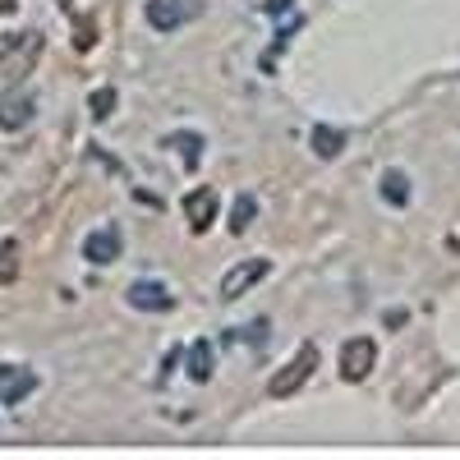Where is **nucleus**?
Returning a JSON list of instances; mask_svg holds the SVG:
<instances>
[{
    "mask_svg": "<svg viewBox=\"0 0 460 460\" xmlns=\"http://www.w3.org/2000/svg\"><path fill=\"white\" fill-rule=\"evenodd\" d=\"M314 368H318V345L314 341H304L299 345V350L272 373V382H267V396H272V401H286V396H295L299 387H304V382H309L314 377Z\"/></svg>",
    "mask_w": 460,
    "mask_h": 460,
    "instance_id": "f257e3e1",
    "label": "nucleus"
},
{
    "mask_svg": "<svg viewBox=\"0 0 460 460\" xmlns=\"http://www.w3.org/2000/svg\"><path fill=\"white\" fill-rule=\"evenodd\" d=\"M147 28L152 32H175L184 23L203 19V0H147Z\"/></svg>",
    "mask_w": 460,
    "mask_h": 460,
    "instance_id": "f03ea898",
    "label": "nucleus"
},
{
    "mask_svg": "<svg viewBox=\"0 0 460 460\" xmlns=\"http://www.w3.org/2000/svg\"><path fill=\"white\" fill-rule=\"evenodd\" d=\"M267 272H272V262H267V258H244V262H235V267H230V272L221 277V299L230 304V299H244Z\"/></svg>",
    "mask_w": 460,
    "mask_h": 460,
    "instance_id": "7ed1b4c3",
    "label": "nucleus"
},
{
    "mask_svg": "<svg viewBox=\"0 0 460 460\" xmlns=\"http://www.w3.org/2000/svg\"><path fill=\"white\" fill-rule=\"evenodd\" d=\"M377 364V345L368 336H355V341H345L341 345V377L345 382H364Z\"/></svg>",
    "mask_w": 460,
    "mask_h": 460,
    "instance_id": "20e7f679",
    "label": "nucleus"
},
{
    "mask_svg": "<svg viewBox=\"0 0 460 460\" xmlns=\"http://www.w3.org/2000/svg\"><path fill=\"white\" fill-rule=\"evenodd\" d=\"M120 253H125V235H120V226H97L93 235L84 240V258H88L93 267H111Z\"/></svg>",
    "mask_w": 460,
    "mask_h": 460,
    "instance_id": "39448f33",
    "label": "nucleus"
},
{
    "mask_svg": "<svg viewBox=\"0 0 460 460\" xmlns=\"http://www.w3.org/2000/svg\"><path fill=\"white\" fill-rule=\"evenodd\" d=\"M184 221H189L194 235H203V230L217 221V189H208V184L189 189V194H184Z\"/></svg>",
    "mask_w": 460,
    "mask_h": 460,
    "instance_id": "423d86ee",
    "label": "nucleus"
},
{
    "mask_svg": "<svg viewBox=\"0 0 460 460\" xmlns=\"http://www.w3.org/2000/svg\"><path fill=\"white\" fill-rule=\"evenodd\" d=\"M125 299H129V309H138V314H166V309H175V295L162 281H134Z\"/></svg>",
    "mask_w": 460,
    "mask_h": 460,
    "instance_id": "0eeeda50",
    "label": "nucleus"
},
{
    "mask_svg": "<svg viewBox=\"0 0 460 460\" xmlns=\"http://www.w3.org/2000/svg\"><path fill=\"white\" fill-rule=\"evenodd\" d=\"M32 115H37V106H32L28 93H5V97H0V129H5V134L28 129Z\"/></svg>",
    "mask_w": 460,
    "mask_h": 460,
    "instance_id": "6e6552de",
    "label": "nucleus"
},
{
    "mask_svg": "<svg viewBox=\"0 0 460 460\" xmlns=\"http://www.w3.org/2000/svg\"><path fill=\"white\" fill-rule=\"evenodd\" d=\"M28 392H37V377L19 364H0V405H19Z\"/></svg>",
    "mask_w": 460,
    "mask_h": 460,
    "instance_id": "1a4fd4ad",
    "label": "nucleus"
},
{
    "mask_svg": "<svg viewBox=\"0 0 460 460\" xmlns=\"http://www.w3.org/2000/svg\"><path fill=\"white\" fill-rule=\"evenodd\" d=\"M184 368H189V377L194 382H212V341H194L189 345V355H184Z\"/></svg>",
    "mask_w": 460,
    "mask_h": 460,
    "instance_id": "9d476101",
    "label": "nucleus"
},
{
    "mask_svg": "<svg viewBox=\"0 0 460 460\" xmlns=\"http://www.w3.org/2000/svg\"><path fill=\"white\" fill-rule=\"evenodd\" d=\"M377 194H382V203L405 208V203H410V180H405V171H382V180H377Z\"/></svg>",
    "mask_w": 460,
    "mask_h": 460,
    "instance_id": "9b49d317",
    "label": "nucleus"
},
{
    "mask_svg": "<svg viewBox=\"0 0 460 460\" xmlns=\"http://www.w3.org/2000/svg\"><path fill=\"white\" fill-rule=\"evenodd\" d=\"M166 147H175V152H180L184 171H199V162H203V134H171V138H166Z\"/></svg>",
    "mask_w": 460,
    "mask_h": 460,
    "instance_id": "f8f14e48",
    "label": "nucleus"
},
{
    "mask_svg": "<svg viewBox=\"0 0 460 460\" xmlns=\"http://www.w3.org/2000/svg\"><path fill=\"white\" fill-rule=\"evenodd\" d=\"M341 147H345V129H332V125H314V152L323 162L341 157Z\"/></svg>",
    "mask_w": 460,
    "mask_h": 460,
    "instance_id": "ddd939ff",
    "label": "nucleus"
},
{
    "mask_svg": "<svg viewBox=\"0 0 460 460\" xmlns=\"http://www.w3.org/2000/svg\"><path fill=\"white\" fill-rule=\"evenodd\" d=\"M253 217H258V199L253 194H240L235 208H230V235H244V230L253 226Z\"/></svg>",
    "mask_w": 460,
    "mask_h": 460,
    "instance_id": "4468645a",
    "label": "nucleus"
},
{
    "mask_svg": "<svg viewBox=\"0 0 460 460\" xmlns=\"http://www.w3.org/2000/svg\"><path fill=\"white\" fill-rule=\"evenodd\" d=\"M14 277H19V244L5 240L0 244V286H10Z\"/></svg>",
    "mask_w": 460,
    "mask_h": 460,
    "instance_id": "2eb2a0df",
    "label": "nucleus"
},
{
    "mask_svg": "<svg viewBox=\"0 0 460 460\" xmlns=\"http://www.w3.org/2000/svg\"><path fill=\"white\" fill-rule=\"evenodd\" d=\"M88 111H93V120H106V115L115 111V88H97L88 97Z\"/></svg>",
    "mask_w": 460,
    "mask_h": 460,
    "instance_id": "dca6fc26",
    "label": "nucleus"
},
{
    "mask_svg": "<svg viewBox=\"0 0 460 460\" xmlns=\"http://www.w3.org/2000/svg\"><path fill=\"white\" fill-rule=\"evenodd\" d=\"M14 42H19V32H14V37H5V32H0V60L10 56V47H14Z\"/></svg>",
    "mask_w": 460,
    "mask_h": 460,
    "instance_id": "f3484780",
    "label": "nucleus"
},
{
    "mask_svg": "<svg viewBox=\"0 0 460 460\" xmlns=\"http://www.w3.org/2000/svg\"><path fill=\"white\" fill-rule=\"evenodd\" d=\"M19 10V0H0V19H5V14H14Z\"/></svg>",
    "mask_w": 460,
    "mask_h": 460,
    "instance_id": "a211bd4d",
    "label": "nucleus"
}]
</instances>
